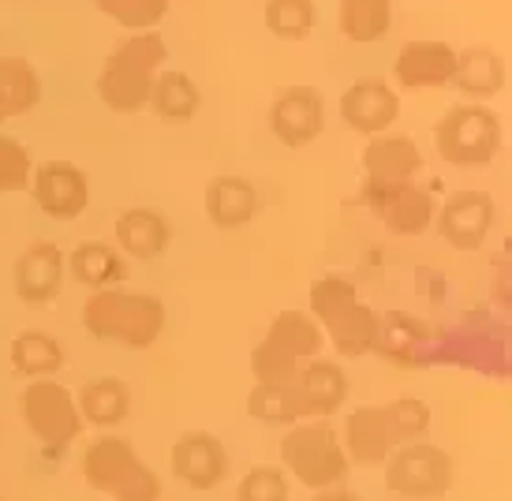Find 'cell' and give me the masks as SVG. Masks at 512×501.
<instances>
[{"instance_id": "6da1fadb", "label": "cell", "mask_w": 512, "mask_h": 501, "mask_svg": "<svg viewBox=\"0 0 512 501\" xmlns=\"http://www.w3.org/2000/svg\"><path fill=\"white\" fill-rule=\"evenodd\" d=\"M165 60H169V49H165V38L157 30L128 34L105 57L98 72V98L105 101V109H113L120 116L143 113L150 105V90H154Z\"/></svg>"}, {"instance_id": "7a4b0ae2", "label": "cell", "mask_w": 512, "mask_h": 501, "mask_svg": "<svg viewBox=\"0 0 512 501\" xmlns=\"http://www.w3.org/2000/svg\"><path fill=\"white\" fill-rule=\"evenodd\" d=\"M83 326L94 341H109L131 352H146L165 333V303L150 292L101 288L83 303Z\"/></svg>"}, {"instance_id": "3957f363", "label": "cell", "mask_w": 512, "mask_h": 501, "mask_svg": "<svg viewBox=\"0 0 512 501\" xmlns=\"http://www.w3.org/2000/svg\"><path fill=\"white\" fill-rule=\"evenodd\" d=\"M307 315L322 326V337L333 344V352L344 359H359L374 352L382 318L374 307L359 300L356 285L341 273H326L311 285V311Z\"/></svg>"}, {"instance_id": "277c9868", "label": "cell", "mask_w": 512, "mask_h": 501, "mask_svg": "<svg viewBox=\"0 0 512 501\" xmlns=\"http://www.w3.org/2000/svg\"><path fill=\"white\" fill-rule=\"evenodd\" d=\"M281 468L307 490H326L348 479L352 464L333 419H299L281 438Z\"/></svg>"}, {"instance_id": "5b68a950", "label": "cell", "mask_w": 512, "mask_h": 501, "mask_svg": "<svg viewBox=\"0 0 512 501\" xmlns=\"http://www.w3.org/2000/svg\"><path fill=\"white\" fill-rule=\"evenodd\" d=\"M83 479L90 490H98L113 501H161V479L154 468H146L135 445L120 434H101L86 445Z\"/></svg>"}, {"instance_id": "8992f818", "label": "cell", "mask_w": 512, "mask_h": 501, "mask_svg": "<svg viewBox=\"0 0 512 501\" xmlns=\"http://www.w3.org/2000/svg\"><path fill=\"white\" fill-rule=\"evenodd\" d=\"M434 146L453 169H486L501 150V120L479 101L453 105L434 128Z\"/></svg>"}, {"instance_id": "52a82bcc", "label": "cell", "mask_w": 512, "mask_h": 501, "mask_svg": "<svg viewBox=\"0 0 512 501\" xmlns=\"http://www.w3.org/2000/svg\"><path fill=\"white\" fill-rule=\"evenodd\" d=\"M19 416L27 423L30 438L42 445V453L49 457H60L68 445H75V438L86 427L75 393L60 386L57 378H34L19 397Z\"/></svg>"}, {"instance_id": "ba28073f", "label": "cell", "mask_w": 512, "mask_h": 501, "mask_svg": "<svg viewBox=\"0 0 512 501\" xmlns=\"http://www.w3.org/2000/svg\"><path fill=\"white\" fill-rule=\"evenodd\" d=\"M385 468V487L404 501H441L453 487V457L430 445L427 438L412 445H397Z\"/></svg>"}, {"instance_id": "9c48e42d", "label": "cell", "mask_w": 512, "mask_h": 501, "mask_svg": "<svg viewBox=\"0 0 512 501\" xmlns=\"http://www.w3.org/2000/svg\"><path fill=\"white\" fill-rule=\"evenodd\" d=\"M359 199L382 217V225L393 236H423L434 225V214H438L430 187H419L415 180H404V184H374V180H367Z\"/></svg>"}, {"instance_id": "30bf717a", "label": "cell", "mask_w": 512, "mask_h": 501, "mask_svg": "<svg viewBox=\"0 0 512 501\" xmlns=\"http://www.w3.org/2000/svg\"><path fill=\"white\" fill-rule=\"evenodd\" d=\"M326 128V98L314 86H285L270 105V131L273 139L288 150L311 146Z\"/></svg>"}, {"instance_id": "8fae6325", "label": "cell", "mask_w": 512, "mask_h": 501, "mask_svg": "<svg viewBox=\"0 0 512 501\" xmlns=\"http://www.w3.org/2000/svg\"><path fill=\"white\" fill-rule=\"evenodd\" d=\"M34 206L53 221H75L90 206V180L72 161H45L30 176Z\"/></svg>"}, {"instance_id": "7c38bea8", "label": "cell", "mask_w": 512, "mask_h": 501, "mask_svg": "<svg viewBox=\"0 0 512 501\" xmlns=\"http://www.w3.org/2000/svg\"><path fill=\"white\" fill-rule=\"evenodd\" d=\"M498 221V206L486 191H456L453 199H445L438 214H434V225H438V236L456 251H475L483 247V240L490 236Z\"/></svg>"}, {"instance_id": "4fadbf2b", "label": "cell", "mask_w": 512, "mask_h": 501, "mask_svg": "<svg viewBox=\"0 0 512 501\" xmlns=\"http://www.w3.org/2000/svg\"><path fill=\"white\" fill-rule=\"evenodd\" d=\"M172 475L191 490H214L225 483L228 475V449L217 434L206 430H191L169 453Z\"/></svg>"}, {"instance_id": "5bb4252c", "label": "cell", "mask_w": 512, "mask_h": 501, "mask_svg": "<svg viewBox=\"0 0 512 501\" xmlns=\"http://www.w3.org/2000/svg\"><path fill=\"white\" fill-rule=\"evenodd\" d=\"M292 389H296L299 397L303 419H333L344 408V401H348L352 382H348V371L337 359L314 356L299 367Z\"/></svg>"}, {"instance_id": "9a60e30c", "label": "cell", "mask_w": 512, "mask_h": 501, "mask_svg": "<svg viewBox=\"0 0 512 501\" xmlns=\"http://www.w3.org/2000/svg\"><path fill=\"white\" fill-rule=\"evenodd\" d=\"M64 273H68L64 251L53 240H34L23 255L15 258V296L23 303H53L64 288Z\"/></svg>"}, {"instance_id": "2e32d148", "label": "cell", "mask_w": 512, "mask_h": 501, "mask_svg": "<svg viewBox=\"0 0 512 501\" xmlns=\"http://www.w3.org/2000/svg\"><path fill=\"white\" fill-rule=\"evenodd\" d=\"M400 116V94L385 79H359L344 90L341 120L359 135H385Z\"/></svg>"}, {"instance_id": "e0dca14e", "label": "cell", "mask_w": 512, "mask_h": 501, "mask_svg": "<svg viewBox=\"0 0 512 501\" xmlns=\"http://www.w3.org/2000/svg\"><path fill=\"white\" fill-rule=\"evenodd\" d=\"M456 49L449 42H412L393 60V79L400 90H441L453 83Z\"/></svg>"}, {"instance_id": "ac0fdd59", "label": "cell", "mask_w": 512, "mask_h": 501, "mask_svg": "<svg viewBox=\"0 0 512 501\" xmlns=\"http://www.w3.org/2000/svg\"><path fill=\"white\" fill-rule=\"evenodd\" d=\"M423 169V150L412 135H370L363 146V172L374 184H404Z\"/></svg>"}, {"instance_id": "d6986e66", "label": "cell", "mask_w": 512, "mask_h": 501, "mask_svg": "<svg viewBox=\"0 0 512 501\" xmlns=\"http://www.w3.org/2000/svg\"><path fill=\"white\" fill-rule=\"evenodd\" d=\"M172 244V221L150 206H131L116 217V247L135 262H154Z\"/></svg>"}, {"instance_id": "ffe728a7", "label": "cell", "mask_w": 512, "mask_h": 501, "mask_svg": "<svg viewBox=\"0 0 512 501\" xmlns=\"http://www.w3.org/2000/svg\"><path fill=\"white\" fill-rule=\"evenodd\" d=\"M341 445L348 453V464H363V468H374V464H385L389 453H393V438H389V427H385L382 404H359L348 412L341 430Z\"/></svg>"}, {"instance_id": "44dd1931", "label": "cell", "mask_w": 512, "mask_h": 501, "mask_svg": "<svg viewBox=\"0 0 512 501\" xmlns=\"http://www.w3.org/2000/svg\"><path fill=\"white\" fill-rule=\"evenodd\" d=\"M258 214V191L243 176H214L206 184V217L214 221V229L236 232L247 229Z\"/></svg>"}, {"instance_id": "7402d4cb", "label": "cell", "mask_w": 512, "mask_h": 501, "mask_svg": "<svg viewBox=\"0 0 512 501\" xmlns=\"http://www.w3.org/2000/svg\"><path fill=\"white\" fill-rule=\"evenodd\" d=\"M453 83L460 86V94L468 98H494L509 83V64L501 53L486 49V45H471L464 53H456V72Z\"/></svg>"}, {"instance_id": "603a6c76", "label": "cell", "mask_w": 512, "mask_h": 501, "mask_svg": "<svg viewBox=\"0 0 512 501\" xmlns=\"http://www.w3.org/2000/svg\"><path fill=\"white\" fill-rule=\"evenodd\" d=\"M75 404H79L83 423H90V427H98V430H113L131 416V389H128V382L105 374V378L86 382V386L79 389Z\"/></svg>"}, {"instance_id": "cb8c5ba5", "label": "cell", "mask_w": 512, "mask_h": 501, "mask_svg": "<svg viewBox=\"0 0 512 501\" xmlns=\"http://www.w3.org/2000/svg\"><path fill=\"white\" fill-rule=\"evenodd\" d=\"M68 270L79 285H86L90 292L101 288H116L128 273V262L120 255V247L105 244V240H83L68 258Z\"/></svg>"}, {"instance_id": "d4e9b609", "label": "cell", "mask_w": 512, "mask_h": 501, "mask_svg": "<svg viewBox=\"0 0 512 501\" xmlns=\"http://www.w3.org/2000/svg\"><path fill=\"white\" fill-rule=\"evenodd\" d=\"M262 341L273 344L277 352L292 356L296 363H307V359L322 356L326 337H322V326H318L307 311H281V315L270 322V330H266Z\"/></svg>"}, {"instance_id": "484cf974", "label": "cell", "mask_w": 512, "mask_h": 501, "mask_svg": "<svg viewBox=\"0 0 512 501\" xmlns=\"http://www.w3.org/2000/svg\"><path fill=\"white\" fill-rule=\"evenodd\" d=\"M42 101V75L27 57H0V109L4 116H27Z\"/></svg>"}, {"instance_id": "4316f807", "label": "cell", "mask_w": 512, "mask_h": 501, "mask_svg": "<svg viewBox=\"0 0 512 501\" xmlns=\"http://www.w3.org/2000/svg\"><path fill=\"white\" fill-rule=\"evenodd\" d=\"M12 367L23 378H57V371L64 367V348L53 333L45 330H23L15 333L12 341Z\"/></svg>"}, {"instance_id": "83f0119b", "label": "cell", "mask_w": 512, "mask_h": 501, "mask_svg": "<svg viewBox=\"0 0 512 501\" xmlns=\"http://www.w3.org/2000/svg\"><path fill=\"white\" fill-rule=\"evenodd\" d=\"M146 109H154V116H161V120L184 124V120H191L202 109V90L187 72H161L154 90H150V105Z\"/></svg>"}, {"instance_id": "f1b7e54d", "label": "cell", "mask_w": 512, "mask_h": 501, "mask_svg": "<svg viewBox=\"0 0 512 501\" xmlns=\"http://www.w3.org/2000/svg\"><path fill=\"white\" fill-rule=\"evenodd\" d=\"M337 27L348 42H378L393 27V0H341Z\"/></svg>"}, {"instance_id": "f546056e", "label": "cell", "mask_w": 512, "mask_h": 501, "mask_svg": "<svg viewBox=\"0 0 512 501\" xmlns=\"http://www.w3.org/2000/svg\"><path fill=\"white\" fill-rule=\"evenodd\" d=\"M266 30L281 42H303L318 27V4L314 0H266L262 8Z\"/></svg>"}, {"instance_id": "4dcf8cb0", "label": "cell", "mask_w": 512, "mask_h": 501, "mask_svg": "<svg viewBox=\"0 0 512 501\" xmlns=\"http://www.w3.org/2000/svg\"><path fill=\"white\" fill-rule=\"evenodd\" d=\"M247 416L258 419V423H270V427H292L303 419V408H299V397L292 382L288 386H258L247 393Z\"/></svg>"}, {"instance_id": "1f68e13d", "label": "cell", "mask_w": 512, "mask_h": 501, "mask_svg": "<svg viewBox=\"0 0 512 501\" xmlns=\"http://www.w3.org/2000/svg\"><path fill=\"white\" fill-rule=\"evenodd\" d=\"M385 427H389V438H393V449L397 445H412L423 442L430 434V404L419 401V397H397V401L382 404Z\"/></svg>"}, {"instance_id": "d6a6232c", "label": "cell", "mask_w": 512, "mask_h": 501, "mask_svg": "<svg viewBox=\"0 0 512 501\" xmlns=\"http://www.w3.org/2000/svg\"><path fill=\"white\" fill-rule=\"evenodd\" d=\"M94 4L116 27L139 34V30H157V23L169 15L172 0H94Z\"/></svg>"}, {"instance_id": "836d02e7", "label": "cell", "mask_w": 512, "mask_h": 501, "mask_svg": "<svg viewBox=\"0 0 512 501\" xmlns=\"http://www.w3.org/2000/svg\"><path fill=\"white\" fill-rule=\"evenodd\" d=\"M288 494H292L288 472L277 464H258L236 487V501H288Z\"/></svg>"}, {"instance_id": "e575fe53", "label": "cell", "mask_w": 512, "mask_h": 501, "mask_svg": "<svg viewBox=\"0 0 512 501\" xmlns=\"http://www.w3.org/2000/svg\"><path fill=\"white\" fill-rule=\"evenodd\" d=\"M34 176V158L15 135H0V195H12L30 187Z\"/></svg>"}, {"instance_id": "d590c367", "label": "cell", "mask_w": 512, "mask_h": 501, "mask_svg": "<svg viewBox=\"0 0 512 501\" xmlns=\"http://www.w3.org/2000/svg\"><path fill=\"white\" fill-rule=\"evenodd\" d=\"M311 501H359L352 490L344 487V483H337V487H326V490H314Z\"/></svg>"}, {"instance_id": "8d00e7d4", "label": "cell", "mask_w": 512, "mask_h": 501, "mask_svg": "<svg viewBox=\"0 0 512 501\" xmlns=\"http://www.w3.org/2000/svg\"><path fill=\"white\" fill-rule=\"evenodd\" d=\"M4 120H8V116H4V109H0V124H4Z\"/></svg>"}]
</instances>
